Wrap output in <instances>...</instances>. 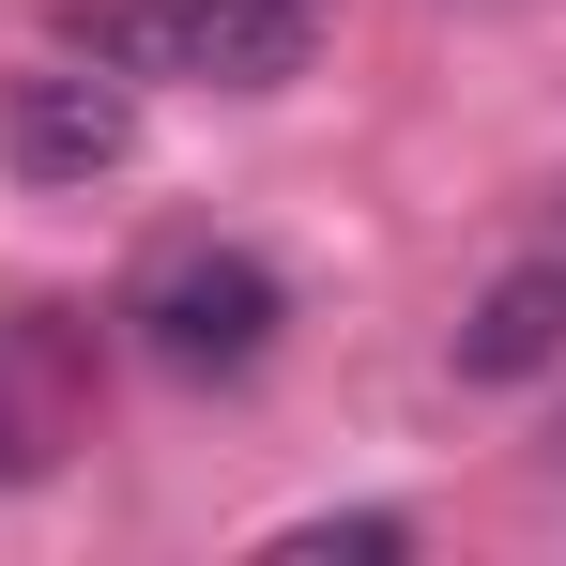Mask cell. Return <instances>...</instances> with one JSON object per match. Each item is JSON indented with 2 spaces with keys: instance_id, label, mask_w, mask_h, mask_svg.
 Segmentation results:
<instances>
[{
  "instance_id": "52a82bcc",
  "label": "cell",
  "mask_w": 566,
  "mask_h": 566,
  "mask_svg": "<svg viewBox=\"0 0 566 566\" xmlns=\"http://www.w3.org/2000/svg\"><path fill=\"white\" fill-rule=\"evenodd\" d=\"M322 15H337V0H322Z\"/></svg>"
},
{
  "instance_id": "5b68a950",
  "label": "cell",
  "mask_w": 566,
  "mask_h": 566,
  "mask_svg": "<svg viewBox=\"0 0 566 566\" xmlns=\"http://www.w3.org/2000/svg\"><path fill=\"white\" fill-rule=\"evenodd\" d=\"M62 353H77L62 322H0V474H62V444H77V368Z\"/></svg>"
},
{
  "instance_id": "6da1fadb",
  "label": "cell",
  "mask_w": 566,
  "mask_h": 566,
  "mask_svg": "<svg viewBox=\"0 0 566 566\" xmlns=\"http://www.w3.org/2000/svg\"><path fill=\"white\" fill-rule=\"evenodd\" d=\"M322 46V0H107L123 77H214V93H291Z\"/></svg>"
},
{
  "instance_id": "3957f363",
  "label": "cell",
  "mask_w": 566,
  "mask_h": 566,
  "mask_svg": "<svg viewBox=\"0 0 566 566\" xmlns=\"http://www.w3.org/2000/svg\"><path fill=\"white\" fill-rule=\"evenodd\" d=\"M0 154H15L31 185H107V169L138 154V77H123V62H31V77L0 93Z\"/></svg>"
},
{
  "instance_id": "7a4b0ae2",
  "label": "cell",
  "mask_w": 566,
  "mask_h": 566,
  "mask_svg": "<svg viewBox=\"0 0 566 566\" xmlns=\"http://www.w3.org/2000/svg\"><path fill=\"white\" fill-rule=\"evenodd\" d=\"M123 322H138V353H154V368L230 382V368H261V353H276L291 291H276V261H245V245H169L154 276L123 291Z\"/></svg>"
},
{
  "instance_id": "8992f818",
  "label": "cell",
  "mask_w": 566,
  "mask_h": 566,
  "mask_svg": "<svg viewBox=\"0 0 566 566\" xmlns=\"http://www.w3.org/2000/svg\"><path fill=\"white\" fill-rule=\"evenodd\" d=\"M337 552H413V521H382V505H368V521H291V536H276V566H337Z\"/></svg>"
},
{
  "instance_id": "277c9868",
  "label": "cell",
  "mask_w": 566,
  "mask_h": 566,
  "mask_svg": "<svg viewBox=\"0 0 566 566\" xmlns=\"http://www.w3.org/2000/svg\"><path fill=\"white\" fill-rule=\"evenodd\" d=\"M566 368V245L552 261H505L460 306V382H552Z\"/></svg>"
}]
</instances>
